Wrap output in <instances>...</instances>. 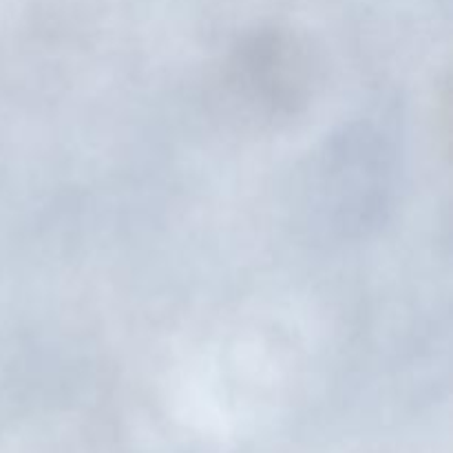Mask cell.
<instances>
[{
	"label": "cell",
	"instance_id": "cell-1",
	"mask_svg": "<svg viewBox=\"0 0 453 453\" xmlns=\"http://www.w3.org/2000/svg\"><path fill=\"white\" fill-rule=\"evenodd\" d=\"M401 150L376 118H361L327 135L305 168L308 224L334 239H358L380 228L396 199Z\"/></svg>",
	"mask_w": 453,
	"mask_h": 453
},
{
	"label": "cell",
	"instance_id": "cell-2",
	"mask_svg": "<svg viewBox=\"0 0 453 453\" xmlns=\"http://www.w3.org/2000/svg\"><path fill=\"white\" fill-rule=\"evenodd\" d=\"M317 62L296 35L261 29L239 40L221 71V93L230 113L257 124L299 115L312 100Z\"/></svg>",
	"mask_w": 453,
	"mask_h": 453
}]
</instances>
